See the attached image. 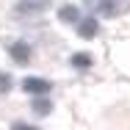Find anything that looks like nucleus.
Instances as JSON below:
<instances>
[{
    "instance_id": "nucleus-1",
    "label": "nucleus",
    "mask_w": 130,
    "mask_h": 130,
    "mask_svg": "<svg viewBox=\"0 0 130 130\" xmlns=\"http://www.w3.org/2000/svg\"><path fill=\"white\" fill-rule=\"evenodd\" d=\"M100 11L108 17H119L122 11H127V0H100Z\"/></svg>"
},
{
    "instance_id": "nucleus-2",
    "label": "nucleus",
    "mask_w": 130,
    "mask_h": 130,
    "mask_svg": "<svg viewBox=\"0 0 130 130\" xmlns=\"http://www.w3.org/2000/svg\"><path fill=\"white\" fill-rule=\"evenodd\" d=\"M22 89L30 91V94H47V91H50V83L44 78H25L22 80Z\"/></svg>"
},
{
    "instance_id": "nucleus-3",
    "label": "nucleus",
    "mask_w": 130,
    "mask_h": 130,
    "mask_svg": "<svg viewBox=\"0 0 130 130\" xmlns=\"http://www.w3.org/2000/svg\"><path fill=\"white\" fill-rule=\"evenodd\" d=\"M47 6H50V0H20L17 11L20 14H36V11H44Z\"/></svg>"
},
{
    "instance_id": "nucleus-4",
    "label": "nucleus",
    "mask_w": 130,
    "mask_h": 130,
    "mask_svg": "<svg viewBox=\"0 0 130 130\" xmlns=\"http://www.w3.org/2000/svg\"><path fill=\"white\" fill-rule=\"evenodd\" d=\"M8 53H11V58H14V61H20V64H28V61H30V47H28L25 42L11 44V47H8Z\"/></svg>"
},
{
    "instance_id": "nucleus-5",
    "label": "nucleus",
    "mask_w": 130,
    "mask_h": 130,
    "mask_svg": "<svg viewBox=\"0 0 130 130\" xmlns=\"http://www.w3.org/2000/svg\"><path fill=\"white\" fill-rule=\"evenodd\" d=\"M78 33L83 36V39H91V36H97V20H89V17H86V20L78 25Z\"/></svg>"
},
{
    "instance_id": "nucleus-6",
    "label": "nucleus",
    "mask_w": 130,
    "mask_h": 130,
    "mask_svg": "<svg viewBox=\"0 0 130 130\" xmlns=\"http://www.w3.org/2000/svg\"><path fill=\"white\" fill-rule=\"evenodd\" d=\"M58 17H61V22H78V20H80V11L75 8V6H61Z\"/></svg>"
},
{
    "instance_id": "nucleus-7",
    "label": "nucleus",
    "mask_w": 130,
    "mask_h": 130,
    "mask_svg": "<svg viewBox=\"0 0 130 130\" xmlns=\"http://www.w3.org/2000/svg\"><path fill=\"white\" fill-rule=\"evenodd\" d=\"M72 67H78V69L91 67V55H89V53H75V55H72Z\"/></svg>"
},
{
    "instance_id": "nucleus-8",
    "label": "nucleus",
    "mask_w": 130,
    "mask_h": 130,
    "mask_svg": "<svg viewBox=\"0 0 130 130\" xmlns=\"http://www.w3.org/2000/svg\"><path fill=\"white\" fill-rule=\"evenodd\" d=\"M30 108H33V113H39V116H47V113H50V108H53V105L47 103V100H36V103L30 105Z\"/></svg>"
},
{
    "instance_id": "nucleus-9",
    "label": "nucleus",
    "mask_w": 130,
    "mask_h": 130,
    "mask_svg": "<svg viewBox=\"0 0 130 130\" xmlns=\"http://www.w3.org/2000/svg\"><path fill=\"white\" fill-rule=\"evenodd\" d=\"M8 89H11V78H8L6 72H0V94H6Z\"/></svg>"
},
{
    "instance_id": "nucleus-10",
    "label": "nucleus",
    "mask_w": 130,
    "mask_h": 130,
    "mask_svg": "<svg viewBox=\"0 0 130 130\" xmlns=\"http://www.w3.org/2000/svg\"><path fill=\"white\" fill-rule=\"evenodd\" d=\"M11 130H36V127H30V125H22V122H17Z\"/></svg>"
}]
</instances>
